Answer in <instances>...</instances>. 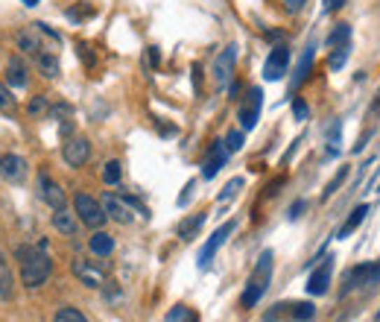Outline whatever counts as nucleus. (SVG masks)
Instances as JSON below:
<instances>
[{
	"mask_svg": "<svg viewBox=\"0 0 380 322\" xmlns=\"http://www.w3.org/2000/svg\"><path fill=\"white\" fill-rule=\"evenodd\" d=\"M15 258L21 261V284L27 290L41 287L53 276V261L41 246H18L15 249Z\"/></svg>",
	"mask_w": 380,
	"mask_h": 322,
	"instance_id": "nucleus-1",
	"label": "nucleus"
},
{
	"mask_svg": "<svg viewBox=\"0 0 380 322\" xmlns=\"http://www.w3.org/2000/svg\"><path fill=\"white\" fill-rule=\"evenodd\" d=\"M272 258H275L272 249H263V252L258 255V264H255L249 281H246L243 296H240V308H243V311L255 308V304L263 299V293H267V287H269V281H272Z\"/></svg>",
	"mask_w": 380,
	"mask_h": 322,
	"instance_id": "nucleus-2",
	"label": "nucleus"
},
{
	"mask_svg": "<svg viewBox=\"0 0 380 322\" xmlns=\"http://www.w3.org/2000/svg\"><path fill=\"white\" fill-rule=\"evenodd\" d=\"M73 214L79 217V223H85L88 229H100V225L108 220L106 211H103V205L97 202L91 193H85V190H79L73 197Z\"/></svg>",
	"mask_w": 380,
	"mask_h": 322,
	"instance_id": "nucleus-3",
	"label": "nucleus"
},
{
	"mask_svg": "<svg viewBox=\"0 0 380 322\" xmlns=\"http://www.w3.org/2000/svg\"><path fill=\"white\" fill-rule=\"evenodd\" d=\"M260 108H263V91H260L258 85H252L249 91H246L240 108H237V120H240V129H243V132H252V129L258 126V120H260Z\"/></svg>",
	"mask_w": 380,
	"mask_h": 322,
	"instance_id": "nucleus-4",
	"label": "nucleus"
},
{
	"mask_svg": "<svg viewBox=\"0 0 380 322\" xmlns=\"http://www.w3.org/2000/svg\"><path fill=\"white\" fill-rule=\"evenodd\" d=\"M234 64H237V44H228L225 50L213 59V68H211L213 85H217L220 91L228 88V83L234 79Z\"/></svg>",
	"mask_w": 380,
	"mask_h": 322,
	"instance_id": "nucleus-5",
	"label": "nucleus"
},
{
	"mask_svg": "<svg viewBox=\"0 0 380 322\" xmlns=\"http://www.w3.org/2000/svg\"><path fill=\"white\" fill-rule=\"evenodd\" d=\"M234 229H237V223H234V220H228V223H223L220 229L205 240V246L199 249V258H196V264H199V270H208V267H211L213 255H217V252H220V246L225 244V240H228L231 234H234Z\"/></svg>",
	"mask_w": 380,
	"mask_h": 322,
	"instance_id": "nucleus-6",
	"label": "nucleus"
},
{
	"mask_svg": "<svg viewBox=\"0 0 380 322\" xmlns=\"http://www.w3.org/2000/svg\"><path fill=\"white\" fill-rule=\"evenodd\" d=\"M290 71V47L287 44H275L267 62H263V79L267 83H278V79H284Z\"/></svg>",
	"mask_w": 380,
	"mask_h": 322,
	"instance_id": "nucleus-7",
	"label": "nucleus"
},
{
	"mask_svg": "<svg viewBox=\"0 0 380 322\" xmlns=\"http://www.w3.org/2000/svg\"><path fill=\"white\" fill-rule=\"evenodd\" d=\"M330 276H334V258L325 255L322 261L316 264V270L310 272V279H307V293H310V296H325L328 290H330Z\"/></svg>",
	"mask_w": 380,
	"mask_h": 322,
	"instance_id": "nucleus-8",
	"label": "nucleus"
},
{
	"mask_svg": "<svg viewBox=\"0 0 380 322\" xmlns=\"http://www.w3.org/2000/svg\"><path fill=\"white\" fill-rule=\"evenodd\" d=\"M62 158H64V164L68 167H82V164H88V158H91V141L88 138H68L64 141V147H62Z\"/></svg>",
	"mask_w": 380,
	"mask_h": 322,
	"instance_id": "nucleus-9",
	"label": "nucleus"
},
{
	"mask_svg": "<svg viewBox=\"0 0 380 322\" xmlns=\"http://www.w3.org/2000/svg\"><path fill=\"white\" fill-rule=\"evenodd\" d=\"M100 205H103L106 217L114 220V223H120V225H129L132 220H135V211H132L129 202H126L123 197H118V193H103Z\"/></svg>",
	"mask_w": 380,
	"mask_h": 322,
	"instance_id": "nucleus-10",
	"label": "nucleus"
},
{
	"mask_svg": "<svg viewBox=\"0 0 380 322\" xmlns=\"http://www.w3.org/2000/svg\"><path fill=\"white\" fill-rule=\"evenodd\" d=\"M38 197L47 202L56 211V208H64V190H62V185L59 182H53V176L47 173V170H38Z\"/></svg>",
	"mask_w": 380,
	"mask_h": 322,
	"instance_id": "nucleus-11",
	"label": "nucleus"
},
{
	"mask_svg": "<svg viewBox=\"0 0 380 322\" xmlns=\"http://www.w3.org/2000/svg\"><path fill=\"white\" fill-rule=\"evenodd\" d=\"M228 158H231V153L225 150V141H213L205 161H202V179H213V176L228 164Z\"/></svg>",
	"mask_w": 380,
	"mask_h": 322,
	"instance_id": "nucleus-12",
	"label": "nucleus"
},
{
	"mask_svg": "<svg viewBox=\"0 0 380 322\" xmlns=\"http://www.w3.org/2000/svg\"><path fill=\"white\" fill-rule=\"evenodd\" d=\"M27 173H29L27 158L15 155V153L0 155V176H3V179H6L9 185H21V182L27 179Z\"/></svg>",
	"mask_w": 380,
	"mask_h": 322,
	"instance_id": "nucleus-13",
	"label": "nucleus"
},
{
	"mask_svg": "<svg viewBox=\"0 0 380 322\" xmlns=\"http://www.w3.org/2000/svg\"><path fill=\"white\" fill-rule=\"evenodd\" d=\"M313 62H316V41H310V44L304 47V53H302L299 64H295L293 88H299V85H304V83H307V76H310V71H313Z\"/></svg>",
	"mask_w": 380,
	"mask_h": 322,
	"instance_id": "nucleus-14",
	"label": "nucleus"
},
{
	"mask_svg": "<svg viewBox=\"0 0 380 322\" xmlns=\"http://www.w3.org/2000/svg\"><path fill=\"white\" fill-rule=\"evenodd\" d=\"M369 214H372V205H369V202H363V205H357V208H354V211L349 214V220H345V223L339 225V232H337V237H339V240H345V237H351V234H354V232L360 229V225H363V223H366V217H369Z\"/></svg>",
	"mask_w": 380,
	"mask_h": 322,
	"instance_id": "nucleus-15",
	"label": "nucleus"
},
{
	"mask_svg": "<svg viewBox=\"0 0 380 322\" xmlns=\"http://www.w3.org/2000/svg\"><path fill=\"white\" fill-rule=\"evenodd\" d=\"M73 276L85 287H100L103 284V270L88 264V261H82V258H76V261H73Z\"/></svg>",
	"mask_w": 380,
	"mask_h": 322,
	"instance_id": "nucleus-16",
	"label": "nucleus"
},
{
	"mask_svg": "<svg viewBox=\"0 0 380 322\" xmlns=\"http://www.w3.org/2000/svg\"><path fill=\"white\" fill-rule=\"evenodd\" d=\"M53 229L59 234H64V237H73L76 229H79V217L71 214L68 208H56V211H53Z\"/></svg>",
	"mask_w": 380,
	"mask_h": 322,
	"instance_id": "nucleus-17",
	"label": "nucleus"
},
{
	"mask_svg": "<svg viewBox=\"0 0 380 322\" xmlns=\"http://www.w3.org/2000/svg\"><path fill=\"white\" fill-rule=\"evenodd\" d=\"M6 83H9V88H27V83H29L27 64L18 56H9V62H6Z\"/></svg>",
	"mask_w": 380,
	"mask_h": 322,
	"instance_id": "nucleus-18",
	"label": "nucleus"
},
{
	"mask_svg": "<svg viewBox=\"0 0 380 322\" xmlns=\"http://www.w3.org/2000/svg\"><path fill=\"white\" fill-rule=\"evenodd\" d=\"M369 267H372V264H357V267H351L349 272H345L342 296H349V293H354V290H357V287H366V279H369Z\"/></svg>",
	"mask_w": 380,
	"mask_h": 322,
	"instance_id": "nucleus-19",
	"label": "nucleus"
},
{
	"mask_svg": "<svg viewBox=\"0 0 380 322\" xmlns=\"http://www.w3.org/2000/svg\"><path fill=\"white\" fill-rule=\"evenodd\" d=\"M15 296V276H12V267L6 261V255L0 252V299L9 302Z\"/></svg>",
	"mask_w": 380,
	"mask_h": 322,
	"instance_id": "nucleus-20",
	"label": "nucleus"
},
{
	"mask_svg": "<svg viewBox=\"0 0 380 322\" xmlns=\"http://www.w3.org/2000/svg\"><path fill=\"white\" fill-rule=\"evenodd\" d=\"M32 62H36V68L41 71L44 79H56V76H59V53L44 50V53H38Z\"/></svg>",
	"mask_w": 380,
	"mask_h": 322,
	"instance_id": "nucleus-21",
	"label": "nucleus"
},
{
	"mask_svg": "<svg viewBox=\"0 0 380 322\" xmlns=\"http://www.w3.org/2000/svg\"><path fill=\"white\" fill-rule=\"evenodd\" d=\"M88 246H91V252H94L97 258H108V255L114 252V237H111L108 232H100V229H94L91 240H88Z\"/></svg>",
	"mask_w": 380,
	"mask_h": 322,
	"instance_id": "nucleus-22",
	"label": "nucleus"
},
{
	"mask_svg": "<svg viewBox=\"0 0 380 322\" xmlns=\"http://www.w3.org/2000/svg\"><path fill=\"white\" fill-rule=\"evenodd\" d=\"M205 220H208L205 211H202V214H190L188 220H181V223H178V237H181V240H193L196 234H199L202 225H205Z\"/></svg>",
	"mask_w": 380,
	"mask_h": 322,
	"instance_id": "nucleus-23",
	"label": "nucleus"
},
{
	"mask_svg": "<svg viewBox=\"0 0 380 322\" xmlns=\"http://www.w3.org/2000/svg\"><path fill=\"white\" fill-rule=\"evenodd\" d=\"M339 44H351V24H334V29L328 32L325 38V47H339Z\"/></svg>",
	"mask_w": 380,
	"mask_h": 322,
	"instance_id": "nucleus-24",
	"label": "nucleus"
},
{
	"mask_svg": "<svg viewBox=\"0 0 380 322\" xmlns=\"http://www.w3.org/2000/svg\"><path fill=\"white\" fill-rule=\"evenodd\" d=\"M349 176H351V167H349V164H345V167H339V170H337V176H334V179H330V182L325 185V190H322V202H325V200H330V197H334V193H337V190H339V188H342L345 182H349Z\"/></svg>",
	"mask_w": 380,
	"mask_h": 322,
	"instance_id": "nucleus-25",
	"label": "nucleus"
},
{
	"mask_svg": "<svg viewBox=\"0 0 380 322\" xmlns=\"http://www.w3.org/2000/svg\"><path fill=\"white\" fill-rule=\"evenodd\" d=\"M349 56H351V44L334 47V50H330V56H328V68H330V71H342L345 62H349Z\"/></svg>",
	"mask_w": 380,
	"mask_h": 322,
	"instance_id": "nucleus-26",
	"label": "nucleus"
},
{
	"mask_svg": "<svg viewBox=\"0 0 380 322\" xmlns=\"http://www.w3.org/2000/svg\"><path fill=\"white\" fill-rule=\"evenodd\" d=\"M287 311L295 322H310L313 316H316V308H313L310 302H295V304H287Z\"/></svg>",
	"mask_w": 380,
	"mask_h": 322,
	"instance_id": "nucleus-27",
	"label": "nucleus"
},
{
	"mask_svg": "<svg viewBox=\"0 0 380 322\" xmlns=\"http://www.w3.org/2000/svg\"><path fill=\"white\" fill-rule=\"evenodd\" d=\"M164 322H199V316H196L188 304H173L170 314L164 316Z\"/></svg>",
	"mask_w": 380,
	"mask_h": 322,
	"instance_id": "nucleus-28",
	"label": "nucleus"
},
{
	"mask_svg": "<svg viewBox=\"0 0 380 322\" xmlns=\"http://www.w3.org/2000/svg\"><path fill=\"white\" fill-rule=\"evenodd\" d=\"M15 111H18V100L6 83H0V115H15Z\"/></svg>",
	"mask_w": 380,
	"mask_h": 322,
	"instance_id": "nucleus-29",
	"label": "nucleus"
},
{
	"mask_svg": "<svg viewBox=\"0 0 380 322\" xmlns=\"http://www.w3.org/2000/svg\"><path fill=\"white\" fill-rule=\"evenodd\" d=\"M243 185H246V179H243V176H234V179H231L223 190H220V197H217V202H228V200H234L237 197V193L243 190Z\"/></svg>",
	"mask_w": 380,
	"mask_h": 322,
	"instance_id": "nucleus-30",
	"label": "nucleus"
},
{
	"mask_svg": "<svg viewBox=\"0 0 380 322\" xmlns=\"http://www.w3.org/2000/svg\"><path fill=\"white\" fill-rule=\"evenodd\" d=\"M120 176H123L120 161H106L103 164V182L106 185H120Z\"/></svg>",
	"mask_w": 380,
	"mask_h": 322,
	"instance_id": "nucleus-31",
	"label": "nucleus"
},
{
	"mask_svg": "<svg viewBox=\"0 0 380 322\" xmlns=\"http://www.w3.org/2000/svg\"><path fill=\"white\" fill-rule=\"evenodd\" d=\"M53 322H88V319H85V314H82V311L71 308V304H64V308L56 311V319H53Z\"/></svg>",
	"mask_w": 380,
	"mask_h": 322,
	"instance_id": "nucleus-32",
	"label": "nucleus"
},
{
	"mask_svg": "<svg viewBox=\"0 0 380 322\" xmlns=\"http://www.w3.org/2000/svg\"><path fill=\"white\" fill-rule=\"evenodd\" d=\"M243 144H246V132H243V129H234V132L225 135V150H228V153L243 150Z\"/></svg>",
	"mask_w": 380,
	"mask_h": 322,
	"instance_id": "nucleus-33",
	"label": "nucleus"
},
{
	"mask_svg": "<svg viewBox=\"0 0 380 322\" xmlns=\"http://www.w3.org/2000/svg\"><path fill=\"white\" fill-rule=\"evenodd\" d=\"M27 111H29V118H41V115H47V97H32L29 100V106H27Z\"/></svg>",
	"mask_w": 380,
	"mask_h": 322,
	"instance_id": "nucleus-34",
	"label": "nucleus"
},
{
	"mask_svg": "<svg viewBox=\"0 0 380 322\" xmlns=\"http://www.w3.org/2000/svg\"><path fill=\"white\" fill-rule=\"evenodd\" d=\"M293 118L299 120V123H304L310 118V106L302 100V97H293Z\"/></svg>",
	"mask_w": 380,
	"mask_h": 322,
	"instance_id": "nucleus-35",
	"label": "nucleus"
},
{
	"mask_svg": "<svg viewBox=\"0 0 380 322\" xmlns=\"http://www.w3.org/2000/svg\"><path fill=\"white\" fill-rule=\"evenodd\" d=\"M76 53H79V59H82V62H85V68H94V62H97V59H94L91 47H88L85 41H79V44H76Z\"/></svg>",
	"mask_w": 380,
	"mask_h": 322,
	"instance_id": "nucleus-36",
	"label": "nucleus"
},
{
	"mask_svg": "<svg viewBox=\"0 0 380 322\" xmlns=\"http://www.w3.org/2000/svg\"><path fill=\"white\" fill-rule=\"evenodd\" d=\"M374 284H380V261H374V264L369 267V279H366V287H374Z\"/></svg>",
	"mask_w": 380,
	"mask_h": 322,
	"instance_id": "nucleus-37",
	"label": "nucleus"
},
{
	"mask_svg": "<svg viewBox=\"0 0 380 322\" xmlns=\"http://www.w3.org/2000/svg\"><path fill=\"white\" fill-rule=\"evenodd\" d=\"M146 64H150V68H158V64H161L158 47H146Z\"/></svg>",
	"mask_w": 380,
	"mask_h": 322,
	"instance_id": "nucleus-38",
	"label": "nucleus"
},
{
	"mask_svg": "<svg viewBox=\"0 0 380 322\" xmlns=\"http://www.w3.org/2000/svg\"><path fill=\"white\" fill-rule=\"evenodd\" d=\"M304 6H307V0H284V9H287L290 15H299Z\"/></svg>",
	"mask_w": 380,
	"mask_h": 322,
	"instance_id": "nucleus-39",
	"label": "nucleus"
},
{
	"mask_svg": "<svg viewBox=\"0 0 380 322\" xmlns=\"http://www.w3.org/2000/svg\"><path fill=\"white\" fill-rule=\"evenodd\" d=\"M304 208H307V202H304V200L293 202V205H290V214H287V217H290V220H299V217L304 214Z\"/></svg>",
	"mask_w": 380,
	"mask_h": 322,
	"instance_id": "nucleus-40",
	"label": "nucleus"
},
{
	"mask_svg": "<svg viewBox=\"0 0 380 322\" xmlns=\"http://www.w3.org/2000/svg\"><path fill=\"white\" fill-rule=\"evenodd\" d=\"M345 6V0H325V6H322V15H330V12H337Z\"/></svg>",
	"mask_w": 380,
	"mask_h": 322,
	"instance_id": "nucleus-41",
	"label": "nucleus"
},
{
	"mask_svg": "<svg viewBox=\"0 0 380 322\" xmlns=\"http://www.w3.org/2000/svg\"><path fill=\"white\" fill-rule=\"evenodd\" d=\"M377 115H380V88H377L374 100H372V106H369V111H366V118L372 120V118H377Z\"/></svg>",
	"mask_w": 380,
	"mask_h": 322,
	"instance_id": "nucleus-42",
	"label": "nucleus"
},
{
	"mask_svg": "<svg viewBox=\"0 0 380 322\" xmlns=\"http://www.w3.org/2000/svg\"><path fill=\"white\" fill-rule=\"evenodd\" d=\"M372 135H374V129H369V135H363L360 144H354V153H363V150H366V144L372 141Z\"/></svg>",
	"mask_w": 380,
	"mask_h": 322,
	"instance_id": "nucleus-43",
	"label": "nucleus"
},
{
	"mask_svg": "<svg viewBox=\"0 0 380 322\" xmlns=\"http://www.w3.org/2000/svg\"><path fill=\"white\" fill-rule=\"evenodd\" d=\"M193 188H196V182H188L185 193H181V197H178V205H188V202H190V193H193Z\"/></svg>",
	"mask_w": 380,
	"mask_h": 322,
	"instance_id": "nucleus-44",
	"label": "nucleus"
},
{
	"mask_svg": "<svg viewBox=\"0 0 380 322\" xmlns=\"http://www.w3.org/2000/svg\"><path fill=\"white\" fill-rule=\"evenodd\" d=\"M21 4H24V6H36V4H38V0H21Z\"/></svg>",
	"mask_w": 380,
	"mask_h": 322,
	"instance_id": "nucleus-45",
	"label": "nucleus"
},
{
	"mask_svg": "<svg viewBox=\"0 0 380 322\" xmlns=\"http://www.w3.org/2000/svg\"><path fill=\"white\" fill-rule=\"evenodd\" d=\"M377 319H380V311H377Z\"/></svg>",
	"mask_w": 380,
	"mask_h": 322,
	"instance_id": "nucleus-46",
	"label": "nucleus"
},
{
	"mask_svg": "<svg viewBox=\"0 0 380 322\" xmlns=\"http://www.w3.org/2000/svg\"><path fill=\"white\" fill-rule=\"evenodd\" d=\"M377 190H380V182H377Z\"/></svg>",
	"mask_w": 380,
	"mask_h": 322,
	"instance_id": "nucleus-47",
	"label": "nucleus"
}]
</instances>
